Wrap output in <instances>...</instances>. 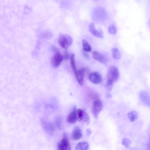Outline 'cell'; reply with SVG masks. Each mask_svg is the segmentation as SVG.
<instances>
[{
  "label": "cell",
  "mask_w": 150,
  "mask_h": 150,
  "mask_svg": "<svg viewBox=\"0 0 150 150\" xmlns=\"http://www.w3.org/2000/svg\"><path fill=\"white\" fill-rule=\"evenodd\" d=\"M72 42L73 40L71 37L65 34L60 35L58 41L59 45L65 49H67L71 45Z\"/></svg>",
  "instance_id": "6da1fadb"
},
{
  "label": "cell",
  "mask_w": 150,
  "mask_h": 150,
  "mask_svg": "<svg viewBox=\"0 0 150 150\" xmlns=\"http://www.w3.org/2000/svg\"><path fill=\"white\" fill-rule=\"evenodd\" d=\"M119 77L118 68L115 66H111L108 68L107 74V80H110L114 82L117 81Z\"/></svg>",
  "instance_id": "7a4b0ae2"
},
{
  "label": "cell",
  "mask_w": 150,
  "mask_h": 150,
  "mask_svg": "<svg viewBox=\"0 0 150 150\" xmlns=\"http://www.w3.org/2000/svg\"><path fill=\"white\" fill-rule=\"evenodd\" d=\"M59 150H70L71 147L69 141L67 133L64 132L62 139L58 144Z\"/></svg>",
  "instance_id": "3957f363"
},
{
  "label": "cell",
  "mask_w": 150,
  "mask_h": 150,
  "mask_svg": "<svg viewBox=\"0 0 150 150\" xmlns=\"http://www.w3.org/2000/svg\"><path fill=\"white\" fill-rule=\"evenodd\" d=\"M88 72L87 69L82 68L77 70L75 74L76 80L80 85H83L84 76L88 73Z\"/></svg>",
  "instance_id": "277c9868"
},
{
  "label": "cell",
  "mask_w": 150,
  "mask_h": 150,
  "mask_svg": "<svg viewBox=\"0 0 150 150\" xmlns=\"http://www.w3.org/2000/svg\"><path fill=\"white\" fill-rule=\"evenodd\" d=\"M102 103L100 100H97L94 102L92 107V111L95 118H97L102 109Z\"/></svg>",
  "instance_id": "5b68a950"
},
{
  "label": "cell",
  "mask_w": 150,
  "mask_h": 150,
  "mask_svg": "<svg viewBox=\"0 0 150 150\" xmlns=\"http://www.w3.org/2000/svg\"><path fill=\"white\" fill-rule=\"evenodd\" d=\"M88 78L91 82L96 84L101 83L102 81L101 75L97 72H93L90 73Z\"/></svg>",
  "instance_id": "8992f818"
},
{
  "label": "cell",
  "mask_w": 150,
  "mask_h": 150,
  "mask_svg": "<svg viewBox=\"0 0 150 150\" xmlns=\"http://www.w3.org/2000/svg\"><path fill=\"white\" fill-rule=\"evenodd\" d=\"M63 60L64 59L63 56L59 52L55 53L51 60L52 67L54 68L58 67L60 65Z\"/></svg>",
  "instance_id": "52a82bcc"
},
{
  "label": "cell",
  "mask_w": 150,
  "mask_h": 150,
  "mask_svg": "<svg viewBox=\"0 0 150 150\" xmlns=\"http://www.w3.org/2000/svg\"><path fill=\"white\" fill-rule=\"evenodd\" d=\"M89 30L93 36L100 38H103V33L100 29H97L94 23H91L89 26Z\"/></svg>",
  "instance_id": "ba28073f"
},
{
  "label": "cell",
  "mask_w": 150,
  "mask_h": 150,
  "mask_svg": "<svg viewBox=\"0 0 150 150\" xmlns=\"http://www.w3.org/2000/svg\"><path fill=\"white\" fill-rule=\"evenodd\" d=\"M77 120L76 108L75 106L72 111L69 113L67 118V122L70 124H74Z\"/></svg>",
  "instance_id": "9c48e42d"
},
{
  "label": "cell",
  "mask_w": 150,
  "mask_h": 150,
  "mask_svg": "<svg viewBox=\"0 0 150 150\" xmlns=\"http://www.w3.org/2000/svg\"><path fill=\"white\" fill-rule=\"evenodd\" d=\"M92 56L95 59L102 63H105L107 61V59L105 56L97 51L93 52Z\"/></svg>",
  "instance_id": "30bf717a"
},
{
  "label": "cell",
  "mask_w": 150,
  "mask_h": 150,
  "mask_svg": "<svg viewBox=\"0 0 150 150\" xmlns=\"http://www.w3.org/2000/svg\"><path fill=\"white\" fill-rule=\"evenodd\" d=\"M82 137V133L81 129L78 126H76L74 128L72 134V138L74 140L81 139Z\"/></svg>",
  "instance_id": "8fae6325"
},
{
  "label": "cell",
  "mask_w": 150,
  "mask_h": 150,
  "mask_svg": "<svg viewBox=\"0 0 150 150\" xmlns=\"http://www.w3.org/2000/svg\"><path fill=\"white\" fill-rule=\"evenodd\" d=\"M89 145L88 143L83 142L78 143L75 147V149L77 150H86L89 148Z\"/></svg>",
  "instance_id": "7c38bea8"
},
{
  "label": "cell",
  "mask_w": 150,
  "mask_h": 150,
  "mask_svg": "<svg viewBox=\"0 0 150 150\" xmlns=\"http://www.w3.org/2000/svg\"><path fill=\"white\" fill-rule=\"evenodd\" d=\"M128 116L129 120L132 122L135 121L138 118L137 113L135 110H132L129 112Z\"/></svg>",
  "instance_id": "4fadbf2b"
},
{
  "label": "cell",
  "mask_w": 150,
  "mask_h": 150,
  "mask_svg": "<svg viewBox=\"0 0 150 150\" xmlns=\"http://www.w3.org/2000/svg\"><path fill=\"white\" fill-rule=\"evenodd\" d=\"M112 57L114 59L118 60L120 59L121 57L120 53L117 48L115 47L112 48Z\"/></svg>",
  "instance_id": "5bb4252c"
},
{
  "label": "cell",
  "mask_w": 150,
  "mask_h": 150,
  "mask_svg": "<svg viewBox=\"0 0 150 150\" xmlns=\"http://www.w3.org/2000/svg\"><path fill=\"white\" fill-rule=\"evenodd\" d=\"M75 57V56L74 54H73L70 57L71 66L74 74L76 73L77 71L76 66Z\"/></svg>",
  "instance_id": "9a60e30c"
},
{
  "label": "cell",
  "mask_w": 150,
  "mask_h": 150,
  "mask_svg": "<svg viewBox=\"0 0 150 150\" xmlns=\"http://www.w3.org/2000/svg\"><path fill=\"white\" fill-rule=\"evenodd\" d=\"M82 44L83 50L87 52H91V47L86 40L85 39L83 40Z\"/></svg>",
  "instance_id": "2e32d148"
},
{
  "label": "cell",
  "mask_w": 150,
  "mask_h": 150,
  "mask_svg": "<svg viewBox=\"0 0 150 150\" xmlns=\"http://www.w3.org/2000/svg\"><path fill=\"white\" fill-rule=\"evenodd\" d=\"M83 115V110L81 109H76L77 120L80 121L82 120Z\"/></svg>",
  "instance_id": "e0dca14e"
},
{
  "label": "cell",
  "mask_w": 150,
  "mask_h": 150,
  "mask_svg": "<svg viewBox=\"0 0 150 150\" xmlns=\"http://www.w3.org/2000/svg\"><path fill=\"white\" fill-rule=\"evenodd\" d=\"M82 120L86 124H88L90 121V117L85 111L83 110V115Z\"/></svg>",
  "instance_id": "ac0fdd59"
},
{
  "label": "cell",
  "mask_w": 150,
  "mask_h": 150,
  "mask_svg": "<svg viewBox=\"0 0 150 150\" xmlns=\"http://www.w3.org/2000/svg\"><path fill=\"white\" fill-rule=\"evenodd\" d=\"M122 143L125 147L127 148L132 143V142L129 139L125 138L122 139Z\"/></svg>",
  "instance_id": "d6986e66"
},
{
  "label": "cell",
  "mask_w": 150,
  "mask_h": 150,
  "mask_svg": "<svg viewBox=\"0 0 150 150\" xmlns=\"http://www.w3.org/2000/svg\"><path fill=\"white\" fill-rule=\"evenodd\" d=\"M108 31L110 34H115L116 33V29L115 26L114 25H110L108 28Z\"/></svg>",
  "instance_id": "ffe728a7"
},
{
  "label": "cell",
  "mask_w": 150,
  "mask_h": 150,
  "mask_svg": "<svg viewBox=\"0 0 150 150\" xmlns=\"http://www.w3.org/2000/svg\"><path fill=\"white\" fill-rule=\"evenodd\" d=\"M113 82L111 80H107L106 87L109 91H110L111 89Z\"/></svg>",
  "instance_id": "44dd1931"
},
{
  "label": "cell",
  "mask_w": 150,
  "mask_h": 150,
  "mask_svg": "<svg viewBox=\"0 0 150 150\" xmlns=\"http://www.w3.org/2000/svg\"><path fill=\"white\" fill-rule=\"evenodd\" d=\"M62 56L63 57V59H64V60H68L69 58V54L67 51H65L64 52L63 55Z\"/></svg>",
  "instance_id": "7402d4cb"
},
{
  "label": "cell",
  "mask_w": 150,
  "mask_h": 150,
  "mask_svg": "<svg viewBox=\"0 0 150 150\" xmlns=\"http://www.w3.org/2000/svg\"><path fill=\"white\" fill-rule=\"evenodd\" d=\"M82 53L83 56L85 58L87 59H89L90 58V56L87 52L83 50Z\"/></svg>",
  "instance_id": "603a6c76"
},
{
  "label": "cell",
  "mask_w": 150,
  "mask_h": 150,
  "mask_svg": "<svg viewBox=\"0 0 150 150\" xmlns=\"http://www.w3.org/2000/svg\"><path fill=\"white\" fill-rule=\"evenodd\" d=\"M52 50L55 53L59 52V49L55 46H53L52 47Z\"/></svg>",
  "instance_id": "cb8c5ba5"
},
{
  "label": "cell",
  "mask_w": 150,
  "mask_h": 150,
  "mask_svg": "<svg viewBox=\"0 0 150 150\" xmlns=\"http://www.w3.org/2000/svg\"><path fill=\"white\" fill-rule=\"evenodd\" d=\"M86 133L87 135L89 136L92 133V131L90 129H88L86 131Z\"/></svg>",
  "instance_id": "d4e9b609"
},
{
  "label": "cell",
  "mask_w": 150,
  "mask_h": 150,
  "mask_svg": "<svg viewBox=\"0 0 150 150\" xmlns=\"http://www.w3.org/2000/svg\"></svg>",
  "instance_id": "484cf974"
}]
</instances>
